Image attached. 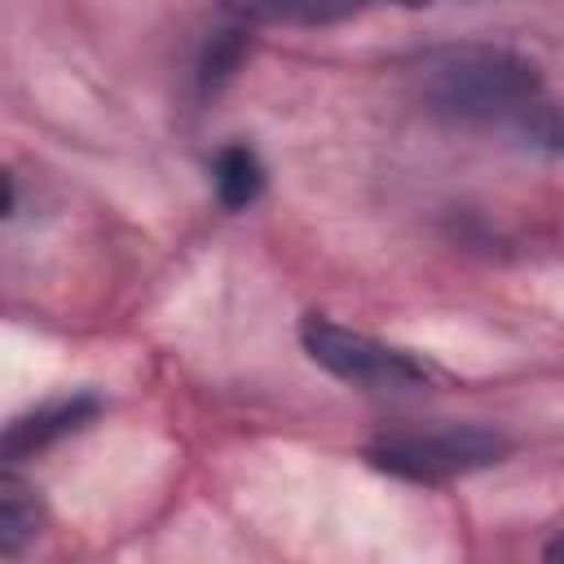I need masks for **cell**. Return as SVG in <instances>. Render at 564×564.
I'll use <instances>...</instances> for the list:
<instances>
[{
  "label": "cell",
  "instance_id": "obj_1",
  "mask_svg": "<svg viewBox=\"0 0 564 564\" xmlns=\"http://www.w3.org/2000/svg\"><path fill=\"white\" fill-rule=\"evenodd\" d=\"M419 97L432 115L494 132L533 154L564 150V106L546 88L542 70L502 44H445L414 66Z\"/></svg>",
  "mask_w": 564,
  "mask_h": 564
},
{
  "label": "cell",
  "instance_id": "obj_2",
  "mask_svg": "<svg viewBox=\"0 0 564 564\" xmlns=\"http://www.w3.org/2000/svg\"><path fill=\"white\" fill-rule=\"evenodd\" d=\"M511 449V441L498 427L485 423H441V427H410V432H388L379 436L366 458L401 480H423V485H441L454 476H471L485 471L494 463H502Z\"/></svg>",
  "mask_w": 564,
  "mask_h": 564
},
{
  "label": "cell",
  "instance_id": "obj_3",
  "mask_svg": "<svg viewBox=\"0 0 564 564\" xmlns=\"http://www.w3.org/2000/svg\"><path fill=\"white\" fill-rule=\"evenodd\" d=\"M304 352L335 379L361 388V392H414L432 383V370L410 357L405 348H392L366 330H348L330 322L326 313H308L300 322Z\"/></svg>",
  "mask_w": 564,
  "mask_h": 564
},
{
  "label": "cell",
  "instance_id": "obj_4",
  "mask_svg": "<svg viewBox=\"0 0 564 564\" xmlns=\"http://www.w3.org/2000/svg\"><path fill=\"white\" fill-rule=\"evenodd\" d=\"M242 26H335L370 9V0H220Z\"/></svg>",
  "mask_w": 564,
  "mask_h": 564
},
{
  "label": "cell",
  "instance_id": "obj_5",
  "mask_svg": "<svg viewBox=\"0 0 564 564\" xmlns=\"http://www.w3.org/2000/svg\"><path fill=\"white\" fill-rule=\"evenodd\" d=\"M93 414H97V401L93 397H70V401H53V405H44V410H35L26 419H13L9 432H4V454L9 458H22L31 449H44L48 441L84 427Z\"/></svg>",
  "mask_w": 564,
  "mask_h": 564
},
{
  "label": "cell",
  "instance_id": "obj_6",
  "mask_svg": "<svg viewBox=\"0 0 564 564\" xmlns=\"http://www.w3.org/2000/svg\"><path fill=\"white\" fill-rule=\"evenodd\" d=\"M40 533V502H35V489L4 471L0 476V555L13 560L31 538Z\"/></svg>",
  "mask_w": 564,
  "mask_h": 564
},
{
  "label": "cell",
  "instance_id": "obj_7",
  "mask_svg": "<svg viewBox=\"0 0 564 564\" xmlns=\"http://www.w3.org/2000/svg\"><path fill=\"white\" fill-rule=\"evenodd\" d=\"M212 181H216V198L229 207V212H242L260 198L264 189V167L256 159L251 145H225L216 154V167H212Z\"/></svg>",
  "mask_w": 564,
  "mask_h": 564
},
{
  "label": "cell",
  "instance_id": "obj_8",
  "mask_svg": "<svg viewBox=\"0 0 564 564\" xmlns=\"http://www.w3.org/2000/svg\"><path fill=\"white\" fill-rule=\"evenodd\" d=\"M546 560H555V564L564 560V529H560V533H555V538L546 542Z\"/></svg>",
  "mask_w": 564,
  "mask_h": 564
},
{
  "label": "cell",
  "instance_id": "obj_9",
  "mask_svg": "<svg viewBox=\"0 0 564 564\" xmlns=\"http://www.w3.org/2000/svg\"><path fill=\"white\" fill-rule=\"evenodd\" d=\"M397 4H414L419 9V4H432V0H397Z\"/></svg>",
  "mask_w": 564,
  "mask_h": 564
}]
</instances>
